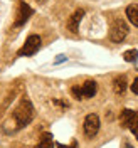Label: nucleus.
I'll list each match as a JSON object with an SVG mask.
<instances>
[{
	"mask_svg": "<svg viewBox=\"0 0 138 148\" xmlns=\"http://www.w3.org/2000/svg\"><path fill=\"white\" fill-rule=\"evenodd\" d=\"M123 59H125L126 62H135L138 59V51L137 49H128V51L123 54Z\"/></svg>",
	"mask_w": 138,
	"mask_h": 148,
	"instance_id": "12",
	"label": "nucleus"
},
{
	"mask_svg": "<svg viewBox=\"0 0 138 148\" xmlns=\"http://www.w3.org/2000/svg\"><path fill=\"white\" fill-rule=\"evenodd\" d=\"M126 17L133 24V27H138V3H131L126 7Z\"/></svg>",
	"mask_w": 138,
	"mask_h": 148,
	"instance_id": "9",
	"label": "nucleus"
},
{
	"mask_svg": "<svg viewBox=\"0 0 138 148\" xmlns=\"http://www.w3.org/2000/svg\"><path fill=\"white\" fill-rule=\"evenodd\" d=\"M41 47H42V39H41V36L32 34V36L27 37L25 44H24L22 49L19 51V56H20V57H30V56L36 54Z\"/></svg>",
	"mask_w": 138,
	"mask_h": 148,
	"instance_id": "3",
	"label": "nucleus"
},
{
	"mask_svg": "<svg viewBox=\"0 0 138 148\" xmlns=\"http://www.w3.org/2000/svg\"><path fill=\"white\" fill-rule=\"evenodd\" d=\"M79 89H81V96H83V99H86V98H93V96H96L98 84H96V81H93V79H88L83 86H79Z\"/></svg>",
	"mask_w": 138,
	"mask_h": 148,
	"instance_id": "8",
	"label": "nucleus"
},
{
	"mask_svg": "<svg viewBox=\"0 0 138 148\" xmlns=\"http://www.w3.org/2000/svg\"><path fill=\"white\" fill-rule=\"evenodd\" d=\"M54 138H52V133H42V136L39 140V143H37L36 148H54Z\"/></svg>",
	"mask_w": 138,
	"mask_h": 148,
	"instance_id": "10",
	"label": "nucleus"
},
{
	"mask_svg": "<svg viewBox=\"0 0 138 148\" xmlns=\"http://www.w3.org/2000/svg\"><path fill=\"white\" fill-rule=\"evenodd\" d=\"M123 148H133V147H131L130 143H125V147H123Z\"/></svg>",
	"mask_w": 138,
	"mask_h": 148,
	"instance_id": "16",
	"label": "nucleus"
},
{
	"mask_svg": "<svg viewBox=\"0 0 138 148\" xmlns=\"http://www.w3.org/2000/svg\"><path fill=\"white\" fill-rule=\"evenodd\" d=\"M100 126H101V123H100V118H98V114H94V113H89V114L84 118L83 130H84V135H86L88 138H93V136H96V135H98V131H100Z\"/></svg>",
	"mask_w": 138,
	"mask_h": 148,
	"instance_id": "5",
	"label": "nucleus"
},
{
	"mask_svg": "<svg viewBox=\"0 0 138 148\" xmlns=\"http://www.w3.org/2000/svg\"><path fill=\"white\" fill-rule=\"evenodd\" d=\"M34 14V10L29 7L27 3L24 2V0H19V10H17V18H15V24H14V27H22L25 22H27L30 15Z\"/></svg>",
	"mask_w": 138,
	"mask_h": 148,
	"instance_id": "6",
	"label": "nucleus"
},
{
	"mask_svg": "<svg viewBox=\"0 0 138 148\" xmlns=\"http://www.w3.org/2000/svg\"><path fill=\"white\" fill-rule=\"evenodd\" d=\"M128 25H126V22L125 20H121V18H116L115 22H113V25L110 29V40L111 42H123L125 40V37L128 36Z\"/></svg>",
	"mask_w": 138,
	"mask_h": 148,
	"instance_id": "4",
	"label": "nucleus"
},
{
	"mask_svg": "<svg viewBox=\"0 0 138 148\" xmlns=\"http://www.w3.org/2000/svg\"><path fill=\"white\" fill-rule=\"evenodd\" d=\"M71 92H73V96L76 98V99H79V101L83 99V96H81V89H79V86H73V88H71Z\"/></svg>",
	"mask_w": 138,
	"mask_h": 148,
	"instance_id": "13",
	"label": "nucleus"
},
{
	"mask_svg": "<svg viewBox=\"0 0 138 148\" xmlns=\"http://www.w3.org/2000/svg\"><path fill=\"white\" fill-rule=\"evenodd\" d=\"M131 91H133V94H137L138 96V77L133 81V84H131Z\"/></svg>",
	"mask_w": 138,
	"mask_h": 148,
	"instance_id": "15",
	"label": "nucleus"
},
{
	"mask_svg": "<svg viewBox=\"0 0 138 148\" xmlns=\"http://www.w3.org/2000/svg\"><path fill=\"white\" fill-rule=\"evenodd\" d=\"M113 88L116 94H123L126 91V76H118L115 81H113Z\"/></svg>",
	"mask_w": 138,
	"mask_h": 148,
	"instance_id": "11",
	"label": "nucleus"
},
{
	"mask_svg": "<svg viewBox=\"0 0 138 148\" xmlns=\"http://www.w3.org/2000/svg\"><path fill=\"white\" fill-rule=\"evenodd\" d=\"M120 123L135 135V138L138 141V111L123 110L121 111V116H120Z\"/></svg>",
	"mask_w": 138,
	"mask_h": 148,
	"instance_id": "2",
	"label": "nucleus"
},
{
	"mask_svg": "<svg viewBox=\"0 0 138 148\" xmlns=\"http://www.w3.org/2000/svg\"><path fill=\"white\" fill-rule=\"evenodd\" d=\"M83 17H84V10L83 9H78L73 15L69 17V20H67V29H69L73 34H78V30H79V24H81Z\"/></svg>",
	"mask_w": 138,
	"mask_h": 148,
	"instance_id": "7",
	"label": "nucleus"
},
{
	"mask_svg": "<svg viewBox=\"0 0 138 148\" xmlns=\"http://www.w3.org/2000/svg\"><path fill=\"white\" fill-rule=\"evenodd\" d=\"M34 118V106L29 101L27 98H22L20 103L17 104V108L14 110V120L17 123V128H24Z\"/></svg>",
	"mask_w": 138,
	"mask_h": 148,
	"instance_id": "1",
	"label": "nucleus"
},
{
	"mask_svg": "<svg viewBox=\"0 0 138 148\" xmlns=\"http://www.w3.org/2000/svg\"><path fill=\"white\" fill-rule=\"evenodd\" d=\"M57 148H78V141L76 140H73V143L67 147V145H62V143H57Z\"/></svg>",
	"mask_w": 138,
	"mask_h": 148,
	"instance_id": "14",
	"label": "nucleus"
}]
</instances>
